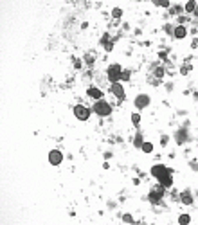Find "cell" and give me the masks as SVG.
Here are the masks:
<instances>
[{
	"label": "cell",
	"instance_id": "obj_5",
	"mask_svg": "<svg viewBox=\"0 0 198 225\" xmlns=\"http://www.w3.org/2000/svg\"><path fill=\"white\" fill-rule=\"evenodd\" d=\"M61 160H63V155H61L59 151H56V149H52V151L49 153V162L52 164V166H58V164H61Z\"/></svg>",
	"mask_w": 198,
	"mask_h": 225
},
{
	"label": "cell",
	"instance_id": "obj_20",
	"mask_svg": "<svg viewBox=\"0 0 198 225\" xmlns=\"http://www.w3.org/2000/svg\"><path fill=\"white\" fill-rule=\"evenodd\" d=\"M189 70H191V67H189V65H185V67H182V70H180V74H184V76H185V74H187V72H189Z\"/></svg>",
	"mask_w": 198,
	"mask_h": 225
},
{
	"label": "cell",
	"instance_id": "obj_15",
	"mask_svg": "<svg viewBox=\"0 0 198 225\" xmlns=\"http://www.w3.org/2000/svg\"><path fill=\"white\" fill-rule=\"evenodd\" d=\"M142 144H144V142H142V137L137 135V137H135V146H137V148H142Z\"/></svg>",
	"mask_w": 198,
	"mask_h": 225
},
{
	"label": "cell",
	"instance_id": "obj_11",
	"mask_svg": "<svg viewBox=\"0 0 198 225\" xmlns=\"http://www.w3.org/2000/svg\"><path fill=\"white\" fill-rule=\"evenodd\" d=\"M185 34H187V31H185L184 25H178V27L175 29V36H176V38H184Z\"/></svg>",
	"mask_w": 198,
	"mask_h": 225
},
{
	"label": "cell",
	"instance_id": "obj_21",
	"mask_svg": "<svg viewBox=\"0 0 198 225\" xmlns=\"http://www.w3.org/2000/svg\"><path fill=\"white\" fill-rule=\"evenodd\" d=\"M155 76H157V78H162V76H164V70H162V69H157V70H155Z\"/></svg>",
	"mask_w": 198,
	"mask_h": 225
},
{
	"label": "cell",
	"instance_id": "obj_14",
	"mask_svg": "<svg viewBox=\"0 0 198 225\" xmlns=\"http://www.w3.org/2000/svg\"><path fill=\"white\" fill-rule=\"evenodd\" d=\"M195 9H196V4H195V2H187V4H185V11H187V13H193Z\"/></svg>",
	"mask_w": 198,
	"mask_h": 225
},
{
	"label": "cell",
	"instance_id": "obj_4",
	"mask_svg": "<svg viewBox=\"0 0 198 225\" xmlns=\"http://www.w3.org/2000/svg\"><path fill=\"white\" fill-rule=\"evenodd\" d=\"M168 173H169V169L166 168V166H153V168H151V175L157 177L159 180H160L164 175H168Z\"/></svg>",
	"mask_w": 198,
	"mask_h": 225
},
{
	"label": "cell",
	"instance_id": "obj_2",
	"mask_svg": "<svg viewBox=\"0 0 198 225\" xmlns=\"http://www.w3.org/2000/svg\"><path fill=\"white\" fill-rule=\"evenodd\" d=\"M74 115L78 117L79 121H87L88 117H90V110L87 108V106H83V104H78L76 108H74Z\"/></svg>",
	"mask_w": 198,
	"mask_h": 225
},
{
	"label": "cell",
	"instance_id": "obj_23",
	"mask_svg": "<svg viewBox=\"0 0 198 225\" xmlns=\"http://www.w3.org/2000/svg\"><path fill=\"white\" fill-rule=\"evenodd\" d=\"M195 15H198V7H196V9H195Z\"/></svg>",
	"mask_w": 198,
	"mask_h": 225
},
{
	"label": "cell",
	"instance_id": "obj_22",
	"mask_svg": "<svg viewBox=\"0 0 198 225\" xmlns=\"http://www.w3.org/2000/svg\"><path fill=\"white\" fill-rule=\"evenodd\" d=\"M121 78H122V79H128V78H130V72H128V70H126V72H122V74H121Z\"/></svg>",
	"mask_w": 198,
	"mask_h": 225
},
{
	"label": "cell",
	"instance_id": "obj_10",
	"mask_svg": "<svg viewBox=\"0 0 198 225\" xmlns=\"http://www.w3.org/2000/svg\"><path fill=\"white\" fill-rule=\"evenodd\" d=\"M160 184L164 186V187H169L171 184H173V178H171V175L168 173V175H164L162 178H160Z\"/></svg>",
	"mask_w": 198,
	"mask_h": 225
},
{
	"label": "cell",
	"instance_id": "obj_1",
	"mask_svg": "<svg viewBox=\"0 0 198 225\" xmlns=\"http://www.w3.org/2000/svg\"><path fill=\"white\" fill-rule=\"evenodd\" d=\"M94 112H96L97 115H101V117H106V115L112 114V106L106 101H97L96 104H94Z\"/></svg>",
	"mask_w": 198,
	"mask_h": 225
},
{
	"label": "cell",
	"instance_id": "obj_19",
	"mask_svg": "<svg viewBox=\"0 0 198 225\" xmlns=\"http://www.w3.org/2000/svg\"><path fill=\"white\" fill-rule=\"evenodd\" d=\"M122 220L126 221V223H132V221H133V218L130 216V214H124V216H122Z\"/></svg>",
	"mask_w": 198,
	"mask_h": 225
},
{
	"label": "cell",
	"instance_id": "obj_6",
	"mask_svg": "<svg viewBox=\"0 0 198 225\" xmlns=\"http://www.w3.org/2000/svg\"><path fill=\"white\" fill-rule=\"evenodd\" d=\"M135 104H137L139 108H144V106H148V104H150V97L142 94V95H139V97L135 99Z\"/></svg>",
	"mask_w": 198,
	"mask_h": 225
},
{
	"label": "cell",
	"instance_id": "obj_12",
	"mask_svg": "<svg viewBox=\"0 0 198 225\" xmlns=\"http://www.w3.org/2000/svg\"><path fill=\"white\" fill-rule=\"evenodd\" d=\"M191 221V218H189V214H182V216L178 218V223L180 225H187V223H189Z\"/></svg>",
	"mask_w": 198,
	"mask_h": 225
},
{
	"label": "cell",
	"instance_id": "obj_17",
	"mask_svg": "<svg viewBox=\"0 0 198 225\" xmlns=\"http://www.w3.org/2000/svg\"><path fill=\"white\" fill-rule=\"evenodd\" d=\"M139 121H141V115H139V114H133V115H132V123H133V124H139Z\"/></svg>",
	"mask_w": 198,
	"mask_h": 225
},
{
	"label": "cell",
	"instance_id": "obj_9",
	"mask_svg": "<svg viewBox=\"0 0 198 225\" xmlns=\"http://www.w3.org/2000/svg\"><path fill=\"white\" fill-rule=\"evenodd\" d=\"M90 97H94V99H101V95H103V92L99 90V88H88V92H87Z\"/></svg>",
	"mask_w": 198,
	"mask_h": 225
},
{
	"label": "cell",
	"instance_id": "obj_13",
	"mask_svg": "<svg viewBox=\"0 0 198 225\" xmlns=\"http://www.w3.org/2000/svg\"><path fill=\"white\" fill-rule=\"evenodd\" d=\"M142 151H144V153H151V151H153V144L144 142V144H142Z\"/></svg>",
	"mask_w": 198,
	"mask_h": 225
},
{
	"label": "cell",
	"instance_id": "obj_7",
	"mask_svg": "<svg viewBox=\"0 0 198 225\" xmlns=\"http://www.w3.org/2000/svg\"><path fill=\"white\" fill-rule=\"evenodd\" d=\"M160 195H162V187H159L157 189V193H151V195H150V202H153V203H159L160 202Z\"/></svg>",
	"mask_w": 198,
	"mask_h": 225
},
{
	"label": "cell",
	"instance_id": "obj_8",
	"mask_svg": "<svg viewBox=\"0 0 198 225\" xmlns=\"http://www.w3.org/2000/svg\"><path fill=\"white\" fill-rule=\"evenodd\" d=\"M112 92L117 95V97H122L124 95V90H122V85H117V83H113L112 85Z\"/></svg>",
	"mask_w": 198,
	"mask_h": 225
},
{
	"label": "cell",
	"instance_id": "obj_18",
	"mask_svg": "<svg viewBox=\"0 0 198 225\" xmlns=\"http://www.w3.org/2000/svg\"><path fill=\"white\" fill-rule=\"evenodd\" d=\"M112 15H113V18H119V16L122 15V11H121L119 7H115V9H113V11H112Z\"/></svg>",
	"mask_w": 198,
	"mask_h": 225
},
{
	"label": "cell",
	"instance_id": "obj_3",
	"mask_svg": "<svg viewBox=\"0 0 198 225\" xmlns=\"http://www.w3.org/2000/svg\"><path fill=\"white\" fill-rule=\"evenodd\" d=\"M121 74H122V70H121L119 65H112V67L108 69V78H110L112 83H117L119 78H121Z\"/></svg>",
	"mask_w": 198,
	"mask_h": 225
},
{
	"label": "cell",
	"instance_id": "obj_16",
	"mask_svg": "<svg viewBox=\"0 0 198 225\" xmlns=\"http://www.w3.org/2000/svg\"><path fill=\"white\" fill-rule=\"evenodd\" d=\"M182 202H184V203H187V205H189V203H191L193 200H191V196H189V195H187V193H185V195H182Z\"/></svg>",
	"mask_w": 198,
	"mask_h": 225
}]
</instances>
